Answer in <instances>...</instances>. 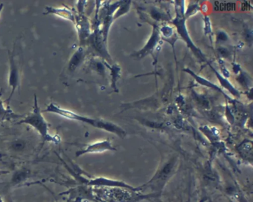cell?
<instances>
[{"label": "cell", "instance_id": "5", "mask_svg": "<svg viewBox=\"0 0 253 202\" xmlns=\"http://www.w3.org/2000/svg\"><path fill=\"white\" fill-rule=\"evenodd\" d=\"M45 14L55 15L59 17L63 18L66 20L71 22H75V13H74L72 9L66 6L63 7H53V6H47L45 7Z\"/></svg>", "mask_w": 253, "mask_h": 202}, {"label": "cell", "instance_id": "7", "mask_svg": "<svg viewBox=\"0 0 253 202\" xmlns=\"http://www.w3.org/2000/svg\"><path fill=\"white\" fill-rule=\"evenodd\" d=\"M112 150V147L107 141H103V142L95 143V144H90L87 146L85 148L81 149L79 151L77 152V157L84 155L88 153H99L103 152L106 150Z\"/></svg>", "mask_w": 253, "mask_h": 202}, {"label": "cell", "instance_id": "11", "mask_svg": "<svg viewBox=\"0 0 253 202\" xmlns=\"http://www.w3.org/2000/svg\"><path fill=\"white\" fill-rule=\"evenodd\" d=\"M0 202H4L3 199H2V196H0Z\"/></svg>", "mask_w": 253, "mask_h": 202}, {"label": "cell", "instance_id": "10", "mask_svg": "<svg viewBox=\"0 0 253 202\" xmlns=\"http://www.w3.org/2000/svg\"><path fill=\"white\" fill-rule=\"evenodd\" d=\"M3 3H1V4H0V14L2 13V9H3Z\"/></svg>", "mask_w": 253, "mask_h": 202}, {"label": "cell", "instance_id": "8", "mask_svg": "<svg viewBox=\"0 0 253 202\" xmlns=\"http://www.w3.org/2000/svg\"><path fill=\"white\" fill-rule=\"evenodd\" d=\"M84 16L81 15V13L77 14L75 13V22L77 30H78V35H79L80 40L81 42L83 40L86 38L87 32L88 30V23L87 22L86 19H85Z\"/></svg>", "mask_w": 253, "mask_h": 202}, {"label": "cell", "instance_id": "2", "mask_svg": "<svg viewBox=\"0 0 253 202\" xmlns=\"http://www.w3.org/2000/svg\"><path fill=\"white\" fill-rule=\"evenodd\" d=\"M97 201L104 202H138L143 199H149L154 195L143 194L137 190L119 188V187H100Z\"/></svg>", "mask_w": 253, "mask_h": 202}, {"label": "cell", "instance_id": "13", "mask_svg": "<svg viewBox=\"0 0 253 202\" xmlns=\"http://www.w3.org/2000/svg\"></svg>", "mask_w": 253, "mask_h": 202}, {"label": "cell", "instance_id": "12", "mask_svg": "<svg viewBox=\"0 0 253 202\" xmlns=\"http://www.w3.org/2000/svg\"><path fill=\"white\" fill-rule=\"evenodd\" d=\"M97 202H102V201H97Z\"/></svg>", "mask_w": 253, "mask_h": 202}, {"label": "cell", "instance_id": "3", "mask_svg": "<svg viewBox=\"0 0 253 202\" xmlns=\"http://www.w3.org/2000/svg\"><path fill=\"white\" fill-rule=\"evenodd\" d=\"M9 54V75H8V86L11 88V94H10L9 98L7 99V102L9 104L11 98L14 96L16 90L20 88V71L19 68L18 63L15 59L14 56V52L12 53L8 51Z\"/></svg>", "mask_w": 253, "mask_h": 202}, {"label": "cell", "instance_id": "4", "mask_svg": "<svg viewBox=\"0 0 253 202\" xmlns=\"http://www.w3.org/2000/svg\"><path fill=\"white\" fill-rule=\"evenodd\" d=\"M87 185L97 187H119V188L129 189V190H135L136 189V187L126 184L123 181L109 179V178H92V179L88 181Z\"/></svg>", "mask_w": 253, "mask_h": 202}, {"label": "cell", "instance_id": "1", "mask_svg": "<svg viewBox=\"0 0 253 202\" xmlns=\"http://www.w3.org/2000/svg\"><path fill=\"white\" fill-rule=\"evenodd\" d=\"M18 124H27L33 127L42 138L43 143H52L54 144H59L61 142V138L59 135H51L50 133V124L46 121L42 111L40 108L38 103V97L35 95V101H34L33 110L27 115H25L18 122Z\"/></svg>", "mask_w": 253, "mask_h": 202}, {"label": "cell", "instance_id": "6", "mask_svg": "<svg viewBox=\"0 0 253 202\" xmlns=\"http://www.w3.org/2000/svg\"><path fill=\"white\" fill-rule=\"evenodd\" d=\"M2 95H3V89H0V123L4 121H11L13 120L23 118L24 114H17L11 110L9 106H5L4 101L2 99Z\"/></svg>", "mask_w": 253, "mask_h": 202}, {"label": "cell", "instance_id": "9", "mask_svg": "<svg viewBox=\"0 0 253 202\" xmlns=\"http://www.w3.org/2000/svg\"><path fill=\"white\" fill-rule=\"evenodd\" d=\"M84 55H85L84 49L82 47L78 48V50L74 53L72 58L69 60L68 70L71 72L75 71L84 60Z\"/></svg>", "mask_w": 253, "mask_h": 202}]
</instances>
